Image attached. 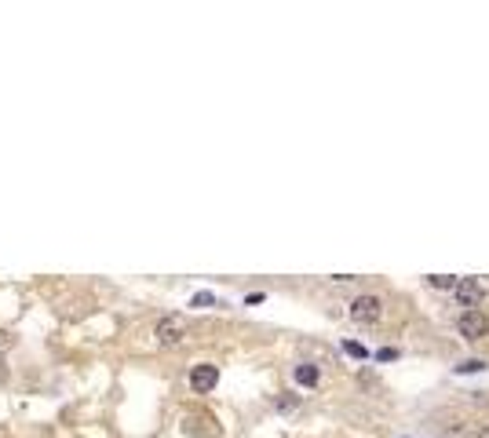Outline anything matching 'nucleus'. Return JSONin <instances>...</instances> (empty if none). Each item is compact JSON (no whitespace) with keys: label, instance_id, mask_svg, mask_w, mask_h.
<instances>
[{"label":"nucleus","instance_id":"f257e3e1","mask_svg":"<svg viewBox=\"0 0 489 438\" xmlns=\"http://www.w3.org/2000/svg\"><path fill=\"white\" fill-rule=\"evenodd\" d=\"M380 318H384V300L366 292V296H354L351 300V321L358 325H376Z\"/></svg>","mask_w":489,"mask_h":438},{"label":"nucleus","instance_id":"f03ea898","mask_svg":"<svg viewBox=\"0 0 489 438\" xmlns=\"http://www.w3.org/2000/svg\"><path fill=\"white\" fill-rule=\"evenodd\" d=\"M154 336L161 347H179L186 340V321L179 314H164L157 325H154Z\"/></svg>","mask_w":489,"mask_h":438},{"label":"nucleus","instance_id":"7ed1b4c3","mask_svg":"<svg viewBox=\"0 0 489 438\" xmlns=\"http://www.w3.org/2000/svg\"><path fill=\"white\" fill-rule=\"evenodd\" d=\"M453 300L464 307V311H475V307L485 300V285L478 278H457L453 285Z\"/></svg>","mask_w":489,"mask_h":438},{"label":"nucleus","instance_id":"20e7f679","mask_svg":"<svg viewBox=\"0 0 489 438\" xmlns=\"http://www.w3.org/2000/svg\"><path fill=\"white\" fill-rule=\"evenodd\" d=\"M457 328H460L464 340H482V336H489V318L475 307V311H464V314L457 318Z\"/></svg>","mask_w":489,"mask_h":438},{"label":"nucleus","instance_id":"39448f33","mask_svg":"<svg viewBox=\"0 0 489 438\" xmlns=\"http://www.w3.org/2000/svg\"><path fill=\"white\" fill-rule=\"evenodd\" d=\"M216 384H219V369H216V365L201 362V365L190 369V387H194V394H208V391H216Z\"/></svg>","mask_w":489,"mask_h":438},{"label":"nucleus","instance_id":"423d86ee","mask_svg":"<svg viewBox=\"0 0 489 438\" xmlns=\"http://www.w3.org/2000/svg\"><path fill=\"white\" fill-rule=\"evenodd\" d=\"M292 380L300 384V387H318V380H322V372H318V365L303 362V365H296V369H292Z\"/></svg>","mask_w":489,"mask_h":438},{"label":"nucleus","instance_id":"0eeeda50","mask_svg":"<svg viewBox=\"0 0 489 438\" xmlns=\"http://www.w3.org/2000/svg\"><path fill=\"white\" fill-rule=\"evenodd\" d=\"M428 285H431V289H449V292H453L457 278H453V274H428Z\"/></svg>","mask_w":489,"mask_h":438},{"label":"nucleus","instance_id":"6e6552de","mask_svg":"<svg viewBox=\"0 0 489 438\" xmlns=\"http://www.w3.org/2000/svg\"><path fill=\"white\" fill-rule=\"evenodd\" d=\"M485 369V362L482 358H467V362H460L457 365V372H482Z\"/></svg>","mask_w":489,"mask_h":438},{"label":"nucleus","instance_id":"1a4fd4ad","mask_svg":"<svg viewBox=\"0 0 489 438\" xmlns=\"http://www.w3.org/2000/svg\"><path fill=\"white\" fill-rule=\"evenodd\" d=\"M344 350H347L351 358H369V350L361 347V343H354V340H347V343H344Z\"/></svg>","mask_w":489,"mask_h":438},{"label":"nucleus","instance_id":"9d476101","mask_svg":"<svg viewBox=\"0 0 489 438\" xmlns=\"http://www.w3.org/2000/svg\"><path fill=\"white\" fill-rule=\"evenodd\" d=\"M212 303H216V296H212V292H198L194 300H190V307H212Z\"/></svg>","mask_w":489,"mask_h":438},{"label":"nucleus","instance_id":"9b49d317","mask_svg":"<svg viewBox=\"0 0 489 438\" xmlns=\"http://www.w3.org/2000/svg\"><path fill=\"white\" fill-rule=\"evenodd\" d=\"M391 358H398V350H394V347H384V350H376V362H391Z\"/></svg>","mask_w":489,"mask_h":438},{"label":"nucleus","instance_id":"f8f14e48","mask_svg":"<svg viewBox=\"0 0 489 438\" xmlns=\"http://www.w3.org/2000/svg\"><path fill=\"white\" fill-rule=\"evenodd\" d=\"M478 438H489V427H482V431H478Z\"/></svg>","mask_w":489,"mask_h":438}]
</instances>
